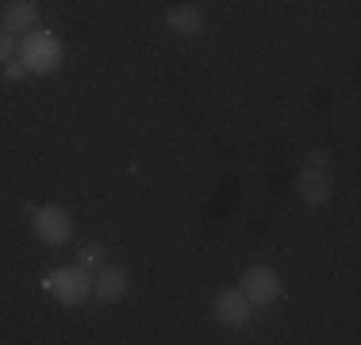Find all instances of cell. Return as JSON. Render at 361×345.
<instances>
[{
	"instance_id": "6da1fadb",
	"label": "cell",
	"mask_w": 361,
	"mask_h": 345,
	"mask_svg": "<svg viewBox=\"0 0 361 345\" xmlns=\"http://www.w3.org/2000/svg\"><path fill=\"white\" fill-rule=\"evenodd\" d=\"M20 62L27 65V73H35V77L54 73V69L62 65V42H58V34L42 31V27L23 34L20 39Z\"/></svg>"
},
{
	"instance_id": "7a4b0ae2",
	"label": "cell",
	"mask_w": 361,
	"mask_h": 345,
	"mask_svg": "<svg viewBox=\"0 0 361 345\" xmlns=\"http://www.w3.org/2000/svg\"><path fill=\"white\" fill-rule=\"evenodd\" d=\"M47 291L54 299H62L66 307H81L85 299L92 296V272H85L81 265H62V269H50L47 272Z\"/></svg>"
},
{
	"instance_id": "3957f363",
	"label": "cell",
	"mask_w": 361,
	"mask_h": 345,
	"mask_svg": "<svg viewBox=\"0 0 361 345\" xmlns=\"http://www.w3.org/2000/svg\"><path fill=\"white\" fill-rule=\"evenodd\" d=\"M27 219H31V230L39 234V242H47V246H66V242L73 238V219H70V211L58 207V203L35 207Z\"/></svg>"
},
{
	"instance_id": "277c9868",
	"label": "cell",
	"mask_w": 361,
	"mask_h": 345,
	"mask_svg": "<svg viewBox=\"0 0 361 345\" xmlns=\"http://www.w3.org/2000/svg\"><path fill=\"white\" fill-rule=\"evenodd\" d=\"M238 291L250 299V307H273L281 299V276L269 269V265H250L238 280Z\"/></svg>"
},
{
	"instance_id": "5b68a950",
	"label": "cell",
	"mask_w": 361,
	"mask_h": 345,
	"mask_svg": "<svg viewBox=\"0 0 361 345\" xmlns=\"http://www.w3.org/2000/svg\"><path fill=\"white\" fill-rule=\"evenodd\" d=\"M216 318L223 326H231V330H243V326H250L254 307H250V299H246L238 288H223L216 296Z\"/></svg>"
},
{
	"instance_id": "8992f818",
	"label": "cell",
	"mask_w": 361,
	"mask_h": 345,
	"mask_svg": "<svg viewBox=\"0 0 361 345\" xmlns=\"http://www.w3.org/2000/svg\"><path fill=\"white\" fill-rule=\"evenodd\" d=\"M127 288H131V272H127L123 265H104V269L92 272V299H100V303L123 299Z\"/></svg>"
},
{
	"instance_id": "52a82bcc",
	"label": "cell",
	"mask_w": 361,
	"mask_h": 345,
	"mask_svg": "<svg viewBox=\"0 0 361 345\" xmlns=\"http://www.w3.org/2000/svg\"><path fill=\"white\" fill-rule=\"evenodd\" d=\"M0 27L12 31L16 39L31 34L39 27V4H35V0H8L4 12H0Z\"/></svg>"
},
{
	"instance_id": "ba28073f",
	"label": "cell",
	"mask_w": 361,
	"mask_h": 345,
	"mask_svg": "<svg viewBox=\"0 0 361 345\" xmlns=\"http://www.w3.org/2000/svg\"><path fill=\"white\" fill-rule=\"evenodd\" d=\"M296 192H300V200H304L307 207L326 203V200H331V177H326V169L304 165V169H300V177H296Z\"/></svg>"
},
{
	"instance_id": "9c48e42d",
	"label": "cell",
	"mask_w": 361,
	"mask_h": 345,
	"mask_svg": "<svg viewBox=\"0 0 361 345\" xmlns=\"http://www.w3.org/2000/svg\"><path fill=\"white\" fill-rule=\"evenodd\" d=\"M166 27L173 34L192 39V34L204 31V12L196 4H173V8H166Z\"/></svg>"
},
{
	"instance_id": "30bf717a",
	"label": "cell",
	"mask_w": 361,
	"mask_h": 345,
	"mask_svg": "<svg viewBox=\"0 0 361 345\" xmlns=\"http://www.w3.org/2000/svg\"><path fill=\"white\" fill-rule=\"evenodd\" d=\"M77 265H81L85 272H97V269H104V265H108V253H104V246H100V242H92V246H85L81 253H77Z\"/></svg>"
},
{
	"instance_id": "8fae6325",
	"label": "cell",
	"mask_w": 361,
	"mask_h": 345,
	"mask_svg": "<svg viewBox=\"0 0 361 345\" xmlns=\"http://www.w3.org/2000/svg\"><path fill=\"white\" fill-rule=\"evenodd\" d=\"M12 58H20V39H16L12 31H4V27H0V65H4V62H12Z\"/></svg>"
},
{
	"instance_id": "7c38bea8",
	"label": "cell",
	"mask_w": 361,
	"mask_h": 345,
	"mask_svg": "<svg viewBox=\"0 0 361 345\" xmlns=\"http://www.w3.org/2000/svg\"><path fill=\"white\" fill-rule=\"evenodd\" d=\"M307 165H312V169H326V165H331V153H326L323 146H315V150H307Z\"/></svg>"
},
{
	"instance_id": "4fadbf2b",
	"label": "cell",
	"mask_w": 361,
	"mask_h": 345,
	"mask_svg": "<svg viewBox=\"0 0 361 345\" xmlns=\"http://www.w3.org/2000/svg\"><path fill=\"white\" fill-rule=\"evenodd\" d=\"M4 77L8 81H20V77H27V65H23L20 58H12V62H4Z\"/></svg>"
}]
</instances>
